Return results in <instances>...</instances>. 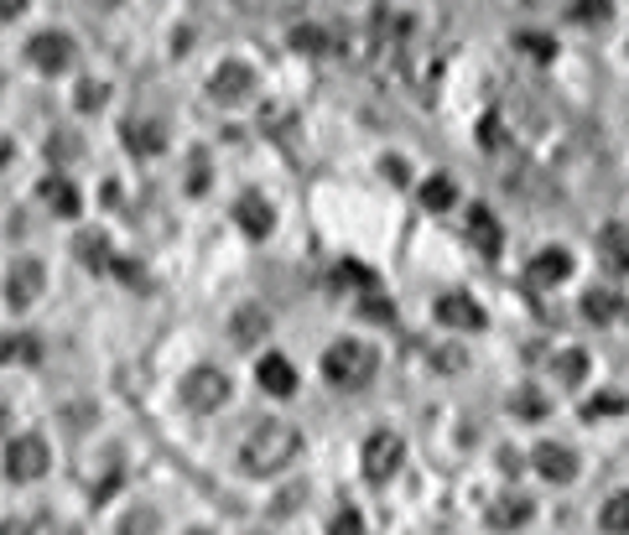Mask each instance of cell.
Returning a JSON list of instances; mask_svg holds the SVG:
<instances>
[{"mask_svg": "<svg viewBox=\"0 0 629 535\" xmlns=\"http://www.w3.org/2000/svg\"><path fill=\"white\" fill-rule=\"evenodd\" d=\"M182 406H188V411H198V417H203V411H218V406H224V400H229V375H224V369H214V364H198V369H188V375H182Z\"/></svg>", "mask_w": 629, "mask_h": 535, "instance_id": "obj_3", "label": "cell"}, {"mask_svg": "<svg viewBox=\"0 0 629 535\" xmlns=\"http://www.w3.org/2000/svg\"><path fill=\"white\" fill-rule=\"evenodd\" d=\"M629 411V400L625 396H614V390H604V396H593L583 400V421H604V417H625Z\"/></svg>", "mask_w": 629, "mask_h": 535, "instance_id": "obj_24", "label": "cell"}, {"mask_svg": "<svg viewBox=\"0 0 629 535\" xmlns=\"http://www.w3.org/2000/svg\"><path fill=\"white\" fill-rule=\"evenodd\" d=\"M42 203H47V208H53V214L58 218H79L83 214V198H79V187H74V182L68 178H42Z\"/></svg>", "mask_w": 629, "mask_h": 535, "instance_id": "obj_17", "label": "cell"}, {"mask_svg": "<svg viewBox=\"0 0 629 535\" xmlns=\"http://www.w3.org/2000/svg\"><path fill=\"white\" fill-rule=\"evenodd\" d=\"M120 140L131 157H161L167 151V125L161 119H125L120 125Z\"/></svg>", "mask_w": 629, "mask_h": 535, "instance_id": "obj_12", "label": "cell"}, {"mask_svg": "<svg viewBox=\"0 0 629 535\" xmlns=\"http://www.w3.org/2000/svg\"><path fill=\"white\" fill-rule=\"evenodd\" d=\"M26 58L37 62L42 73H68V68H74V37H63V32H37V37L26 42Z\"/></svg>", "mask_w": 629, "mask_h": 535, "instance_id": "obj_9", "label": "cell"}, {"mask_svg": "<svg viewBox=\"0 0 629 535\" xmlns=\"http://www.w3.org/2000/svg\"><path fill=\"white\" fill-rule=\"evenodd\" d=\"M0 535H32V520H0Z\"/></svg>", "mask_w": 629, "mask_h": 535, "instance_id": "obj_36", "label": "cell"}, {"mask_svg": "<svg viewBox=\"0 0 629 535\" xmlns=\"http://www.w3.org/2000/svg\"><path fill=\"white\" fill-rule=\"evenodd\" d=\"M551 375L562 379V385H577V379L588 375V354H583V349H568V354H557Z\"/></svg>", "mask_w": 629, "mask_h": 535, "instance_id": "obj_25", "label": "cell"}, {"mask_svg": "<svg viewBox=\"0 0 629 535\" xmlns=\"http://www.w3.org/2000/svg\"><path fill=\"white\" fill-rule=\"evenodd\" d=\"M568 276H572V250H562V244H547V250H541V255L526 265V286H536V292L562 286Z\"/></svg>", "mask_w": 629, "mask_h": 535, "instance_id": "obj_10", "label": "cell"}, {"mask_svg": "<svg viewBox=\"0 0 629 535\" xmlns=\"http://www.w3.org/2000/svg\"><path fill=\"white\" fill-rule=\"evenodd\" d=\"M256 94V73L245 62H218L214 79H209V100L214 104H245Z\"/></svg>", "mask_w": 629, "mask_h": 535, "instance_id": "obj_7", "label": "cell"}, {"mask_svg": "<svg viewBox=\"0 0 629 535\" xmlns=\"http://www.w3.org/2000/svg\"><path fill=\"white\" fill-rule=\"evenodd\" d=\"M292 47H296V53H328L334 37H328L323 26H292Z\"/></svg>", "mask_w": 629, "mask_h": 535, "instance_id": "obj_27", "label": "cell"}, {"mask_svg": "<svg viewBox=\"0 0 629 535\" xmlns=\"http://www.w3.org/2000/svg\"><path fill=\"white\" fill-rule=\"evenodd\" d=\"M531 468L547 478V483H572V478H577V453H572L568 442H536Z\"/></svg>", "mask_w": 629, "mask_h": 535, "instance_id": "obj_8", "label": "cell"}, {"mask_svg": "<svg viewBox=\"0 0 629 535\" xmlns=\"http://www.w3.org/2000/svg\"><path fill=\"white\" fill-rule=\"evenodd\" d=\"M235 224L245 229L250 239H266L276 229V208H271V198L266 193H245V198L235 203Z\"/></svg>", "mask_w": 629, "mask_h": 535, "instance_id": "obj_13", "label": "cell"}, {"mask_svg": "<svg viewBox=\"0 0 629 535\" xmlns=\"http://www.w3.org/2000/svg\"><path fill=\"white\" fill-rule=\"evenodd\" d=\"M256 379H260V390L266 396H296V369H292V358H281V354H266L256 364Z\"/></svg>", "mask_w": 629, "mask_h": 535, "instance_id": "obj_15", "label": "cell"}, {"mask_svg": "<svg viewBox=\"0 0 629 535\" xmlns=\"http://www.w3.org/2000/svg\"><path fill=\"white\" fill-rule=\"evenodd\" d=\"M11 157H16V140H11V136H0V167H5Z\"/></svg>", "mask_w": 629, "mask_h": 535, "instance_id": "obj_39", "label": "cell"}, {"mask_svg": "<svg viewBox=\"0 0 629 535\" xmlns=\"http://www.w3.org/2000/svg\"><path fill=\"white\" fill-rule=\"evenodd\" d=\"M437 322H442V328H458V333H479V328H484V307L473 297H463V292H442V297H437Z\"/></svg>", "mask_w": 629, "mask_h": 535, "instance_id": "obj_11", "label": "cell"}, {"mask_svg": "<svg viewBox=\"0 0 629 535\" xmlns=\"http://www.w3.org/2000/svg\"><path fill=\"white\" fill-rule=\"evenodd\" d=\"M5 426H11V411H5V406H0V436H5Z\"/></svg>", "mask_w": 629, "mask_h": 535, "instance_id": "obj_40", "label": "cell"}, {"mask_svg": "<svg viewBox=\"0 0 629 535\" xmlns=\"http://www.w3.org/2000/svg\"><path fill=\"white\" fill-rule=\"evenodd\" d=\"M188 187H193V193H203V187H209V157H203V151L193 157V178H188Z\"/></svg>", "mask_w": 629, "mask_h": 535, "instance_id": "obj_32", "label": "cell"}, {"mask_svg": "<svg viewBox=\"0 0 629 535\" xmlns=\"http://www.w3.org/2000/svg\"><path fill=\"white\" fill-rule=\"evenodd\" d=\"M515 411H520V417H531V421H541V417H547V396L520 390V396H515Z\"/></svg>", "mask_w": 629, "mask_h": 535, "instance_id": "obj_31", "label": "cell"}, {"mask_svg": "<svg viewBox=\"0 0 629 535\" xmlns=\"http://www.w3.org/2000/svg\"><path fill=\"white\" fill-rule=\"evenodd\" d=\"M469 239H473V250L490 255V260L505 250V229H499V218H494L484 203H473L469 208Z\"/></svg>", "mask_w": 629, "mask_h": 535, "instance_id": "obj_14", "label": "cell"}, {"mask_svg": "<svg viewBox=\"0 0 629 535\" xmlns=\"http://www.w3.org/2000/svg\"><path fill=\"white\" fill-rule=\"evenodd\" d=\"M42 292H47V265L37 255H21L11 265V276H5V307L11 312H26V307H37Z\"/></svg>", "mask_w": 629, "mask_h": 535, "instance_id": "obj_4", "label": "cell"}, {"mask_svg": "<svg viewBox=\"0 0 629 535\" xmlns=\"http://www.w3.org/2000/svg\"><path fill=\"white\" fill-rule=\"evenodd\" d=\"M385 178H391V182H406V161H385Z\"/></svg>", "mask_w": 629, "mask_h": 535, "instance_id": "obj_38", "label": "cell"}, {"mask_svg": "<svg viewBox=\"0 0 629 535\" xmlns=\"http://www.w3.org/2000/svg\"><path fill=\"white\" fill-rule=\"evenodd\" d=\"M359 463H364V478H370V483H385V478H395V468L406 463V442L395 432H374L370 442H364Z\"/></svg>", "mask_w": 629, "mask_h": 535, "instance_id": "obj_6", "label": "cell"}, {"mask_svg": "<svg viewBox=\"0 0 629 535\" xmlns=\"http://www.w3.org/2000/svg\"><path fill=\"white\" fill-rule=\"evenodd\" d=\"M598 531L604 535H629V494H609L598 504Z\"/></svg>", "mask_w": 629, "mask_h": 535, "instance_id": "obj_22", "label": "cell"}, {"mask_svg": "<svg viewBox=\"0 0 629 535\" xmlns=\"http://www.w3.org/2000/svg\"><path fill=\"white\" fill-rule=\"evenodd\" d=\"M151 535V531H157V515H131V520H125V535Z\"/></svg>", "mask_w": 629, "mask_h": 535, "instance_id": "obj_33", "label": "cell"}, {"mask_svg": "<svg viewBox=\"0 0 629 535\" xmlns=\"http://www.w3.org/2000/svg\"><path fill=\"white\" fill-rule=\"evenodd\" d=\"M104 100H110V89H104V83H94V79H89V83H79V100H74V104H79L83 115H89V110H99V104H104Z\"/></svg>", "mask_w": 629, "mask_h": 535, "instance_id": "obj_30", "label": "cell"}, {"mask_svg": "<svg viewBox=\"0 0 629 535\" xmlns=\"http://www.w3.org/2000/svg\"><path fill=\"white\" fill-rule=\"evenodd\" d=\"M37 358L42 349H37V338L26 333V338H0V364H5V358Z\"/></svg>", "mask_w": 629, "mask_h": 535, "instance_id": "obj_28", "label": "cell"}, {"mask_svg": "<svg viewBox=\"0 0 629 535\" xmlns=\"http://www.w3.org/2000/svg\"><path fill=\"white\" fill-rule=\"evenodd\" d=\"M515 47H520L526 58H536V62H551V58H557V42H551L547 32H515Z\"/></svg>", "mask_w": 629, "mask_h": 535, "instance_id": "obj_26", "label": "cell"}, {"mask_svg": "<svg viewBox=\"0 0 629 535\" xmlns=\"http://www.w3.org/2000/svg\"><path fill=\"white\" fill-rule=\"evenodd\" d=\"M328 535H364V520H359V510H338V515L328 520Z\"/></svg>", "mask_w": 629, "mask_h": 535, "instance_id": "obj_29", "label": "cell"}, {"mask_svg": "<svg viewBox=\"0 0 629 535\" xmlns=\"http://www.w3.org/2000/svg\"><path fill=\"white\" fill-rule=\"evenodd\" d=\"M193 535H209V531H193Z\"/></svg>", "mask_w": 629, "mask_h": 535, "instance_id": "obj_41", "label": "cell"}, {"mask_svg": "<svg viewBox=\"0 0 629 535\" xmlns=\"http://www.w3.org/2000/svg\"><path fill=\"white\" fill-rule=\"evenodd\" d=\"M598 260H604V271H614V276H629V229L625 224H609V229L598 235Z\"/></svg>", "mask_w": 629, "mask_h": 535, "instance_id": "obj_18", "label": "cell"}, {"mask_svg": "<svg viewBox=\"0 0 629 535\" xmlns=\"http://www.w3.org/2000/svg\"><path fill=\"white\" fill-rule=\"evenodd\" d=\"M296 453H302V432H296L292 421L266 417L239 442V468L250 478H271V474H281L287 463H296Z\"/></svg>", "mask_w": 629, "mask_h": 535, "instance_id": "obj_1", "label": "cell"}, {"mask_svg": "<svg viewBox=\"0 0 629 535\" xmlns=\"http://www.w3.org/2000/svg\"><path fill=\"white\" fill-rule=\"evenodd\" d=\"M21 11H26V5H21V0H0V21H16Z\"/></svg>", "mask_w": 629, "mask_h": 535, "instance_id": "obj_37", "label": "cell"}, {"mask_svg": "<svg viewBox=\"0 0 629 535\" xmlns=\"http://www.w3.org/2000/svg\"><path fill=\"white\" fill-rule=\"evenodd\" d=\"M572 21H609V5H577Z\"/></svg>", "mask_w": 629, "mask_h": 535, "instance_id": "obj_34", "label": "cell"}, {"mask_svg": "<svg viewBox=\"0 0 629 535\" xmlns=\"http://www.w3.org/2000/svg\"><path fill=\"white\" fill-rule=\"evenodd\" d=\"M531 515H536V504L526 494H505V499H494L484 520H490V531H520Z\"/></svg>", "mask_w": 629, "mask_h": 535, "instance_id": "obj_16", "label": "cell"}, {"mask_svg": "<svg viewBox=\"0 0 629 535\" xmlns=\"http://www.w3.org/2000/svg\"><path fill=\"white\" fill-rule=\"evenodd\" d=\"M229 333H235L239 349H250V343H260V338L271 333V318H266V307H239L235 322H229Z\"/></svg>", "mask_w": 629, "mask_h": 535, "instance_id": "obj_20", "label": "cell"}, {"mask_svg": "<svg viewBox=\"0 0 629 535\" xmlns=\"http://www.w3.org/2000/svg\"><path fill=\"white\" fill-rule=\"evenodd\" d=\"M47 463H53V453H47V442L42 436H16L11 447H5V478L11 483H32V478L47 474Z\"/></svg>", "mask_w": 629, "mask_h": 535, "instance_id": "obj_5", "label": "cell"}, {"mask_svg": "<svg viewBox=\"0 0 629 535\" xmlns=\"http://www.w3.org/2000/svg\"><path fill=\"white\" fill-rule=\"evenodd\" d=\"M619 312H625V297H614L604 286H598V292H583V318L588 322H614Z\"/></svg>", "mask_w": 629, "mask_h": 535, "instance_id": "obj_21", "label": "cell"}, {"mask_svg": "<svg viewBox=\"0 0 629 535\" xmlns=\"http://www.w3.org/2000/svg\"><path fill=\"white\" fill-rule=\"evenodd\" d=\"M74 255L83 260V271H115V255H110V235H99V229H83L74 239Z\"/></svg>", "mask_w": 629, "mask_h": 535, "instance_id": "obj_19", "label": "cell"}, {"mask_svg": "<svg viewBox=\"0 0 629 535\" xmlns=\"http://www.w3.org/2000/svg\"><path fill=\"white\" fill-rule=\"evenodd\" d=\"M115 271L131 281V286H146V271H141V265H131V260H115Z\"/></svg>", "mask_w": 629, "mask_h": 535, "instance_id": "obj_35", "label": "cell"}, {"mask_svg": "<svg viewBox=\"0 0 629 535\" xmlns=\"http://www.w3.org/2000/svg\"><path fill=\"white\" fill-rule=\"evenodd\" d=\"M374 369H380V354H374L364 338H338L334 349L323 354V379L338 385V390H359V385H370Z\"/></svg>", "mask_w": 629, "mask_h": 535, "instance_id": "obj_2", "label": "cell"}, {"mask_svg": "<svg viewBox=\"0 0 629 535\" xmlns=\"http://www.w3.org/2000/svg\"><path fill=\"white\" fill-rule=\"evenodd\" d=\"M452 203H458V187H452V178H427L422 182V208H433V214H448Z\"/></svg>", "mask_w": 629, "mask_h": 535, "instance_id": "obj_23", "label": "cell"}]
</instances>
